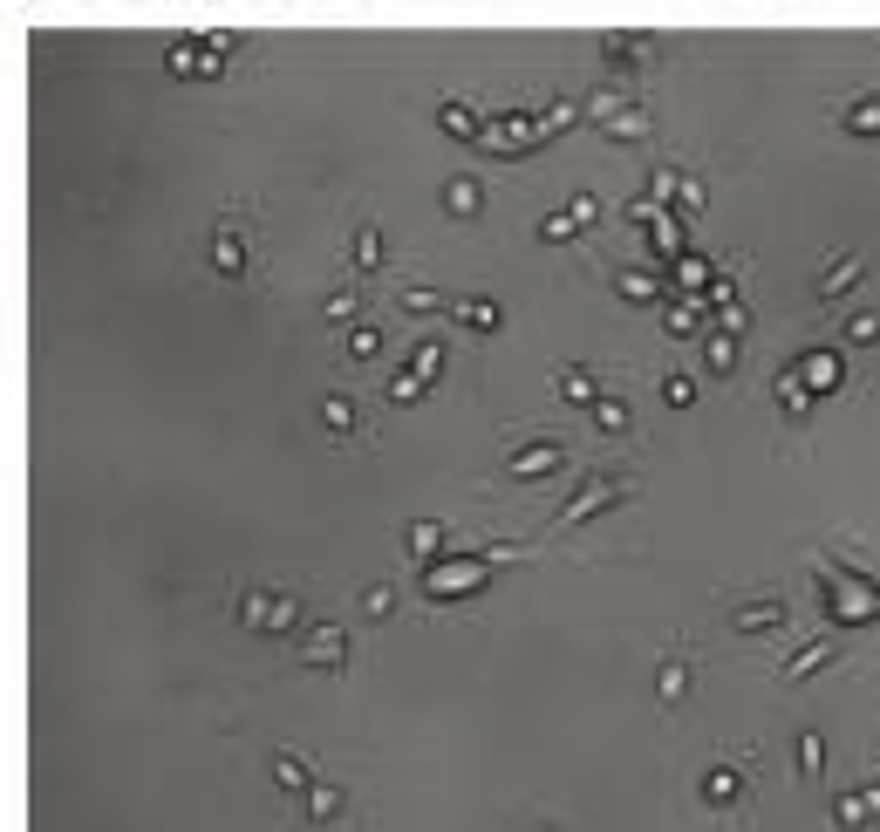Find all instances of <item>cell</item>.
Masks as SVG:
<instances>
[{
    "mask_svg": "<svg viewBox=\"0 0 880 832\" xmlns=\"http://www.w3.org/2000/svg\"><path fill=\"white\" fill-rule=\"evenodd\" d=\"M771 621H785V607H744L737 614V628H771Z\"/></svg>",
    "mask_w": 880,
    "mask_h": 832,
    "instance_id": "8",
    "label": "cell"
},
{
    "mask_svg": "<svg viewBox=\"0 0 880 832\" xmlns=\"http://www.w3.org/2000/svg\"><path fill=\"white\" fill-rule=\"evenodd\" d=\"M683 662H662V696H683Z\"/></svg>",
    "mask_w": 880,
    "mask_h": 832,
    "instance_id": "9",
    "label": "cell"
},
{
    "mask_svg": "<svg viewBox=\"0 0 880 832\" xmlns=\"http://www.w3.org/2000/svg\"><path fill=\"white\" fill-rule=\"evenodd\" d=\"M553 464H560V451H546V444L519 457V471H526V478H539V471H553Z\"/></svg>",
    "mask_w": 880,
    "mask_h": 832,
    "instance_id": "7",
    "label": "cell"
},
{
    "mask_svg": "<svg viewBox=\"0 0 880 832\" xmlns=\"http://www.w3.org/2000/svg\"><path fill=\"white\" fill-rule=\"evenodd\" d=\"M307 662L335 669V662H342V635H335V628H328V635H314V655H307Z\"/></svg>",
    "mask_w": 880,
    "mask_h": 832,
    "instance_id": "6",
    "label": "cell"
},
{
    "mask_svg": "<svg viewBox=\"0 0 880 832\" xmlns=\"http://www.w3.org/2000/svg\"><path fill=\"white\" fill-rule=\"evenodd\" d=\"M737 792H744V771H737V764H710V771H703V798H710V805H730Z\"/></svg>",
    "mask_w": 880,
    "mask_h": 832,
    "instance_id": "1",
    "label": "cell"
},
{
    "mask_svg": "<svg viewBox=\"0 0 880 832\" xmlns=\"http://www.w3.org/2000/svg\"><path fill=\"white\" fill-rule=\"evenodd\" d=\"M273 778H280L287 792H307V785H314V771H307V764H301L294 751H280V757H273Z\"/></svg>",
    "mask_w": 880,
    "mask_h": 832,
    "instance_id": "4",
    "label": "cell"
},
{
    "mask_svg": "<svg viewBox=\"0 0 880 832\" xmlns=\"http://www.w3.org/2000/svg\"><path fill=\"white\" fill-rule=\"evenodd\" d=\"M342 805H348L342 785H307V819H314V826H328V819H335Z\"/></svg>",
    "mask_w": 880,
    "mask_h": 832,
    "instance_id": "2",
    "label": "cell"
},
{
    "mask_svg": "<svg viewBox=\"0 0 880 832\" xmlns=\"http://www.w3.org/2000/svg\"><path fill=\"white\" fill-rule=\"evenodd\" d=\"M840 287H853V260H840L833 273H826V294H840Z\"/></svg>",
    "mask_w": 880,
    "mask_h": 832,
    "instance_id": "10",
    "label": "cell"
},
{
    "mask_svg": "<svg viewBox=\"0 0 880 832\" xmlns=\"http://www.w3.org/2000/svg\"><path fill=\"white\" fill-rule=\"evenodd\" d=\"M819 757H826L819 730H805V737H799V771H805V778H819Z\"/></svg>",
    "mask_w": 880,
    "mask_h": 832,
    "instance_id": "5",
    "label": "cell"
},
{
    "mask_svg": "<svg viewBox=\"0 0 880 832\" xmlns=\"http://www.w3.org/2000/svg\"><path fill=\"white\" fill-rule=\"evenodd\" d=\"M874 812H880V785H874V792H860V798H840V805H833V819H840L846 832H853V826H867Z\"/></svg>",
    "mask_w": 880,
    "mask_h": 832,
    "instance_id": "3",
    "label": "cell"
}]
</instances>
